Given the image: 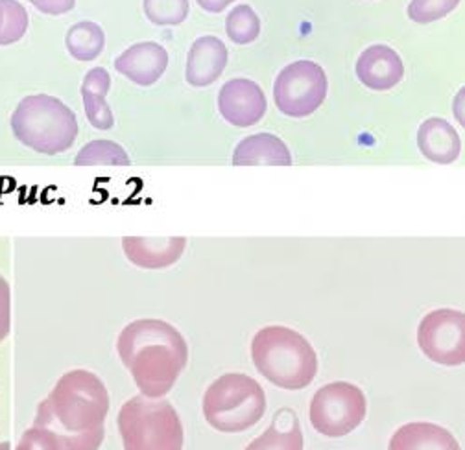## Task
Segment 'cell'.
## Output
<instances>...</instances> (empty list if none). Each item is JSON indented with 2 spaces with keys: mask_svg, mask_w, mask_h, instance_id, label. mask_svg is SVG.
Listing matches in <instances>:
<instances>
[{
  "mask_svg": "<svg viewBox=\"0 0 465 450\" xmlns=\"http://www.w3.org/2000/svg\"><path fill=\"white\" fill-rule=\"evenodd\" d=\"M109 393L87 369L65 373L39 405L34 425L55 434L62 450H98L105 435Z\"/></svg>",
  "mask_w": 465,
  "mask_h": 450,
  "instance_id": "obj_1",
  "label": "cell"
},
{
  "mask_svg": "<svg viewBox=\"0 0 465 450\" xmlns=\"http://www.w3.org/2000/svg\"><path fill=\"white\" fill-rule=\"evenodd\" d=\"M116 351L139 391L150 399H163L189 360L183 334L163 319H137L126 325Z\"/></svg>",
  "mask_w": 465,
  "mask_h": 450,
  "instance_id": "obj_2",
  "label": "cell"
},
{
  "mask_svg": "<svg viewBox=\"0 0 465 450\" xmlns=\"http://www.w3.org/2000/svg\"><path fill=\"white\" fill-rule=\"evenodd\" d=\"M252 360L268 382L288 391L311 386L318 373V355L307 338L282 325L264 327L253 336Z\"/></svg>",
  "mask_w": 465,
  "mask_h": 450,
  "instance_id": "obj_3",
  "label": "cell"
},
{
  "mask_svg": "<svg viewBox=\"0 0 465 450\" xmlns=\"http://www.w3.org/2000/svg\"><path fill=\"white\" fill-rule=\"evenodd\" d=\"M12 130L21 144L45 155H57L74 144L78 121L62 100L32 94L23 98L14 111Z\"/></svg>",
  "mask_w": 465,
  "mask_h": 450,
  "instance_id": "obj_4",
  "label": "cell"
},
{
  "mask_svg": "<svg viewBox=\"0 0 465 450\" xmlns=\"http://www.w3.org/2000/svg\"><path fill=\"white\" fill-rule=\"evenodd\" d=\"M205 421L218 432L239 434L255 426L266 412L262 386L242 373H225L203 396Z\"/></svg>",
  "mask_w": 465,
  "mask_h": 450,
  "instance_id": "obj_5",
  "label": "cell"
},
{
  "mask_svg": "<svg viewBox=\"0 0 465 450\" xmlns=\"http://www.w3.org/2000/svg\"><path fill=\"white\" fill-rule=\"evenodd\" d=\"M124 450H183V423L168 401L132 397L116 417Z\"/></svg>",
  "mask_w": 465,
  "mask_h": 450,
  "instance_id": "obj_6",
  "label": "cell"
},
{
  "mask_svg": "<svg viewBox=\"0 0 465 450\" xmlns=\"http://www.w3.org/2000/svg\"><path fill=\"white\" fill-rule=\"evenodd\" d=\"M364 391L351 382H331L316 391L311 401V425L325 437H343L366 419Z\"/></svg>",
  "mask_w": 465,
  "mask_h": 450,
  "instance_id": "obj_7",
  "label": "cell"
},
{
  "mask_svg": "<svg viewBox=\"0 0 465 450\" xmlns=\"http://www.w3.org/2000/svg\"><path fill=\"white\" fill-rule=\"evenodd\" d=\"M327 89V74L318 64L296 62L279 73L273 85V100L282 115L305 119L325 102Z\"/></svg>",
  "mask_w": 465,
  "mask_h": 450,
  "instance_id": "obj_8",
  "label": "cell"
},
{
  "mask_svg": "<svg viewBox=\"0 0 465 450\" xmlns=\"http://www.w3.org/2000/svg\"><path fill=\"white\" fill-rule=\"evenodd\" d=\"M418 346L434 364L458 367L465 362V316L454 308L429 312L418 327Z\"/></svg>",
  "mask_w": 465,
  "mask_h": 450,
  "instance_id": "obj_9",
  "label": "cell"
},
{
  "mask_svg": "<svg viewBox=\"0 0 465 450\" xmlns=\"http://www.w3.org/2000/svg\"><path fill=\"white\" fill-rule=\"evenodd\" d=\"M222 117L237 128L255 126L266 112V96L262 89L246 78L229 80L218 94Z\"/></svg>",
  "mask_w": 465,
  "mask_h": 450,
  "instance_id": "obj_10",
  "label": "cell"
},
{
  "mask_svg": "<svg viewBox=\"0 0 465 450\" xmlns=\"http://www.w3.org/2000/svg\"><path fill=\"white\" fill-rule=\"evenodd\" d=\"M114 69L134 83L150 87L168 69V52L152 41L137 43L116 58Z\"/></svg>",
  "mask_w": 465,
  "mask_h": 450,
  "instance_id": "obj_11",
  "label": "cell"
},
{
  "mask_svg": "<svg viewBox=\"0 0 465 450\" xmlns=\"http://www.w3.org/2000/svg\"><path fill=\"white\" fill-rule=\"evenodd\" d=\"M357 76L371 91H390L402 80L404 64L393 48L373 44L361 54Z\"/></svg>",
  "mask_w": 465,
  "mask_h": 450,
  "instance_id": "obj_12",
  "label": "cell"
},
{
  "mask_svg": "<svg viewBox=\"0 0 465 450\" xmlns=\"http://www.w3.org/2000/svg\"><path fill=\"white\" fill-rule=\"evenodd\" d=\"M229 62L227 46L213 35H203L194 41L187 58V82L193 87H207L214 83L225 71Z\"/></svg>",
  "mask_w": 465,
  "mask_h": 450,
  "instance_id": "obj_13",
  "label": "cell"
},
{
  "mask_svg": "<svg viewBox=\"0 0 465 450\" xmlns=\"http://www.w3.org/2000/svg\"><path fill=\"white\" fill-rule=\"evenodd\" d=\"M123 248L132 264L144 269H161L176 264L187 248V239L166 237V239H146V237H126Z\"/></svg>",
  "mask_w": 465,
  "mask_h": 450,
  "instance_id": "obj_14",
  "label": "cell"
},
{
  "mask_svg": "<svg viewBox=\"0 0 465 450\" xmlns=\"http://www.w3.org/2000/svg\"><path fill=\"white\" fill-rule=\"evenodd\" d=\"M418 146L429 161L450 164L460 157L461 139L447 121L434 117L420 126Z\"/></svg>",
  "mask_w": 465,
  "mask_h": 450,
  "instance_id": "obj_15",
  "label": "cell"
},
{
  "mask_svg": "<svg viewBox=\"0 0 465 450\" xmlns=\"http://www.w3.org/2000/svg\"><path fill=\"white\" fill-rule=\"evenodd\" d=\"M388 450H461L456 437L434 423H409L401 426Z\"/></svg>",
  "mask_w": 465,
  "mask_h": 450,
  "instance_id": "obj_16",
  "label": "cell"
},
{
  "mask_svg": "<svg viewBox=\"0 0 465 450\" xmlns=\"http://www.w3.org/2000/svg\"><path fill=\"white\" fill-rule=\"evenodd\" d=\"M232 164L235 166H290L292 164V155L286 144L270 133H259L246 137L239 142L232 153Z\"/></svg>",
  "mask_w": 465,
  "mask_h": 450,
  "instance_id": "obj_17",
  "label": "cell"
},
{
  "mask_svg": "<svg viewBox=\"0 0 465 450\" xmlns=\"http://www.w3.org/2000/svg\"><path fill=\"white\" fill-rule=\"evenodd\" d=\"M111 78L109 73L102 67H94L87 73L82 83V98L87 121L93 128L100 132H107L114 124L113 111L105 102V94L109 93Z\"/></svg>",
  "mask_w": 465,
  "mask_h": 450,
  "instance_id": "obj_18",
  "label": "cell"
},
{
  "mask_svg": "<svg viewBox=\"0 0 465 450\" xmlns=\"http://www.w3.org/2000/svg\"><path fill=\"white\" fill-rule=\"evenodd\" d=\"M244 450H303V432L296 412L279 410L272 425Z\"/></svg>",
  "mask_w": 465,
  "mask_h": 450,
  "instance_id": "obj_19",
  "label": "cell"
},
{
  "mask_svg": "<svg viewBox=\"0 0 465 450\" xmlns=\"http://www.w3.org/2000/svg\"><path fill=\"white\" fill-rule=\"evenodd\" d=\"M69 54L78 62H93L102 54L105 46L104 30L91 21L76 23L65 37Z\"/></svg>",
  "mask_w": 465,
  "mask_h": 450,
  "instance_id": "obj_20",
  "label": "cell"
},
{
  "mask_svg": "<svg viewBox=\"0 0 465 450\" xmlns=\"http://www.w3.org/2000/svg\"><path fill=\"white\" fill-rule=\"evenodd\" d=\"M74 164L78 166H94V164H111V166H128L130 157L124 152L121 144H116L113 141H91L85 144L80 153L74 159Z\"/></svg>",
  "mask_w": 465,
  "mask_h": 450,
  "instance_id": "obj_21",
  "label": "cell"
},
{
  "mask_svg": "<svg viewBox=\"0 0 465 450\" xmlns=\"http://www.w3.org/2000/svg\"><path fill=\"white\" fill-rule=\"evenodd\" d=\"M225 32L232 43L250 44L261 34V21L252 6L241 5L227 15Z\"/></svg>",
  "mask_w": 465,
  "mask_h": 450,
  "instance_id": "obj_22",
  "label": "cell"
},
{
  "mask_svg": "<svg viewBox=\"0 0 465 450\" xmlns=\"http://www.w3.org/2000/svg\"><path fill=\"white\" fill-rule=\"evenodd\" d=\"M144 14L157 26H178L189 17V0H144Z\"/></svg>",
  "mask_w": 465,
  "mask_h": 450,
  "instance_id": "obj_23",
  "label": "cell"
},
{
  "mask_svg": "<svg viewBox=\"0 0 465 450\" xmlns=\"http://www.w3.org/2000/svg\"><path fill=\"white\" fill-rule=\"evenodd\" d=\"M5 14H6V24L5 32L0 35V46H8L14 43H19L30 24L26 8L19 3V0H3Z\"/></svg>",
  "mask_w": 465,
  "mask_h": 450,
  "instance_id": "obj_24",
  "label": "cell"
},
{
  "mask_svg": "<svg viewBox=\"0 0 465 450\" xmlns=\"http://www.w3.org/2000/svg\"><path fill=\"white\" fill-rule=\"evenodd\" d=\"M460 0H412L409 5V17L418 24H429L447 17Z\"/></svg>",
  "mask_w": 465,
  "mask_h": 450,
  "instance_id": "obj_25",
  "label": "cell"
},
{
  "mask_svg": "<svg viewBox=\"0 0 465 450\" xmlns=\"http://www.w3.org/2000/svg\"><path fill=\"white\" fill-rule=\"evenodd\" d=\"M15 450H62V443L48 428L34 425L23 434Z\"/></svg>",
  "mask_w": 465,
  "mask_h": 450,
  "instance_id": "obj_26",
  "label": "cell"
},
{
  "mask_svg": "<svg viewBox=\"0 0 465 450\" xmlns=\"http://www.w3.org/2000/svg\"><path fill=\"white\" fill-rule=\"evenodd\" d=\"M12 328V290L8 280L0 275V342H5Z\"/></svg>",
  "mask_w": 465,
  "mask_h": 450,
  "instance_id": "obj_27",
  "label": "cell"
},
{
  "mask_svg": "<svg viewBox=\"0 0 465 450\" xmlns=\"http://www.w3.org/2000/svg\"><path fill=\"white\" fill-rule=\"evenodd\" d=\"M30 5L46 15H64L76 6V0H30Z\"/></svg>",
  "mask_w": 465,
  "mask_h": 450,
  "instance_id": "obj_28",
  "label": "cell"
},
{
  "mask_svg": "<svg viewBox=\"0 0 465 450\" xmlns=\"http://www.w3.org/2000/svg\"><path fill=\"white\" fill-rule=\"evenodd\" d=\"M198 6L209 14H220L223 12L229 5L235 3V0H196Z\"/></svg>",
  "mask_w": 465,
  "mask_h": 450,
  "instance_id": "obj_29",
  "label": "cell"
},
{
  "mask_svg": "<svg viewBox=\"0 0 465 450\" xmlns=\"http://www.w3.org/2000/svg\"><path fill=\"white\" fill-rule=\"evenodd\" d=\"M5 24H6V14H5L3 0H0V35H3V32H5Z\"/></svg>",
  "mask_w": 465,
  "mask_h": 450,
  "instance_id": "obj_30",
  "label": "cell"
},
{
  "mask_svg": "<svg viewBox=\"0 0 465 450\" xmlns=\"http://www.w3.org/2000/svg\"><path fill=\"white\" fill-rule=\"evenodd\" d=\"M0 450H12V445H10L8 441H5V443H0Z\"/></svg>",
  "mask_w": 465,
  "mask_h": 450,
  "instance_id": "obj_31",
  "label": "cell"
}]
</instances>
